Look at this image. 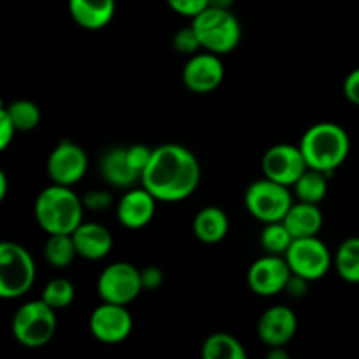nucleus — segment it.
<instances>
[{
	"instance_id": "aec40b11",
	"label": "nucleus",
	"mask_w": 359,
	"mask_h": 359,
	"mask_svg": "<svg viewBox=\"0 0 359 359\" xmlns=\"http://www.w3.org/2000/svg\"><path fill=\"white\" fill-rule=\"evenodd\" d=\"M283 223L286 224L293 238L318 237V233L323 228V223H325V216H323V210L319 209L318 203L300 202L298 200L287 210Z\"/></svg>"
},
{
	"instance_id": "b1692460",
	"label": "nucleus",
	"mask_w": 359,
	"mask_h": 359,
	"mask_svg": "<svg viewBox=\"0 0 359 359\" xmlns=\"http://www.w3.org/2000/svg\"><path fill=\"white\" fill-rule=\"evenodd\" d=\"M333 262L340 279L349 284H359V237L344 241L337 249Z\"/></svg>"
},
{
	"instance_id": "473e14b6",
	"label": "nucleus",
	"mask_w": 359,
	"mask_h": 359,
	"mask_svg": "<svg viewBox=\"0 0 359 359\" xmlns=\"http://www.w3.org/2000/svg\"><path fill=\"white\" fill-rule=\"evenodd\" d=\"M16 126H14L13 119L7 114L6 109H0V151H6L7 146L14 140L16 135Z\"/></svg>"
},
{
	"instance_id": "a878e982",
	"label": "nucleus",
	"mask_w": 359,
	"mask_h": 359,
	"mask_svg": "<svg viewBox=\"0 0 359 359\" xmlns=\"http://www.w3.org/2000/svg\"><path fill=\"white\" fill-rule=\"evenodd\" d=\"M293 235L286 228L283 221H276V223H266L263 228L262 235H259V244H262L263 251L266 255L284 256L293 244Z\"/></svg>"
},
{
	"instance_id": "cd10ccee",
	"label": "nucleus",
	"mask_w": 359,
	"mask_h": 359,
	"mask_svg": "<svg viewBox=\"0 0 359 359\" xmlns=\"http://www.w3.org/2000/svg\"><path fill=\"white\" fill-rule=\"evenodd\" d=\"M4 109L11 116L18 132H30L41 123V111L30 100H14L9 105H4Z\"/></svg>"
},
{
	"instance_id": "412c9836",
	"label": "nucleus",
	"mask_w": 359,
	"mask_h": 359,
	"mask_svg": "<svg viewBox=\"0 0 359 359\" xmlns=\"http://www.w3.org/2000/svg\"><path fill=\"white\" fill-rule=\"evenodd\" d=\"M230 230V219L226 212L216 205L203 207L193 219V235L203 244H219Z\"/></svg>"
},
{
	"instance_id": "e433bc0d",
	"label": "nucleus",
	"mask_w": 359,
	"mask_h": 359,
	"mask_svg": "<svg viewBox=\"0 0 359 359\" xmlns=\"http://www.w3.org/2000/svg\"><path fill=\"white\" fill-rule=\"evenodd\" d=\"M266 358H270V359H287V353L284 351V347H270V353L266 354Z\"/></svg>"
},
{
	"instance_id": "f8f14e48",
	"label": "nucleus",
	"mask_w": 359,
	"mask_h": 359,
	"mask_svg": "<svg viewBox=\"0 0 359 359\" xmlns=\"http://www.w3.org/2000/svg\"><path fill=\"white\" fill-rule=\"evenodd\" d=\"M133 319L126 305L102 302L90 316V332L98 342L121 344L132 333Z\"/></svg>"
},
{
	"instance_id": "f03ea898",
	"label": "nucleus",
	"mask_w": 359,
	"mask_h": 359,
	"mask_svg": "<svg viewBox=\"0 0 359 359\" xmlns=\"http://www.w3.org/2000/svg\"><path fill=\"white\" fill-rule=\"evenodd\" d=\"M300 149L304 153L309 168L325 172L332 175L342 167L351 151V140L346 130L337 123L323 121L311 126L300 140Z\"/></svg>"
},
{
	"instance_id": "2eb2a0df",
	"label": "nucleus",
	"mask_w": 359,
	"mask_h": 359,
	"mask_svg": "<svg viewBox=\"0 0 359 359\" xmlns=\"http://www.w3.org/2000/svg\"><path fill=\"white\" fill-rule=\"evenodd\" d=\"M297 330V314L286 305H273L266 309L258 321L259 340L269 347H284L293 340Z\"/></svg>"
},
{
	"instance_id": "4be33fe9",
	"label": "nucleus",
	"mask_w": 359,
	"mask_h": 359,
	"mask_svg": "<svg viewBox=\"0 0 359 359\" xmlns=\"http://www.w3.org/2000/svg\"><path fill=\"white\" fill-rule=\"evenodd\" d=\"M202 356L203 359H245L248 353L235 337L228 333H212L203 342Z\"/></svg>"
},
{
	"instance_id": "4c0bfd02",
	"label": "nucleus",
	"mask_w": 359,
	"mask_h": 359,
	"mask_svg": "<svg viewBox=\"0 0 359 359\" xmlns=\"http://www.w3.org/2000/svg\"><path fill=\"white\" fill-rule=\"evenodd\" d=\"M235 0H209V7H216V9H230L233 6Z\"/></svg>"
},
{
	"instance_id": "a211bd4d",
	"label": "nucleus",
	"mask_w": 359,
	"mask_h": 359,
	"mask_svg": "<svg viewBox=\"0 0 359 359\" xmlns=\"http://www.w3.org/2000/svg\"><path fill=\"white\" fill-rule=\"evenodd\" d=\"M104 181L112 188H133L140 182V174L132 167L126 154V147H112L104 154L100 163Z\"/></svg>"
},
{
	"instance_id": "c85d7f7f",
	"label": "nucleus",
	"mask_w": 359,
	"mask_h": 359,
	"mask_svg": "<svg viewBox=\"0 0 359 359\" xmlns=\"http://www.w3.org/2000/svg\"><path fill=\"white\" fill-rule=\"evenodd\" d=\"M174 48H175V51L179 53V55H188V56L196 55V53L202 49V44H200L198 35H196L195 28H193L191 25L175 32Z\"/></svg>"
},
{
	"instance_id": "0eeeda50",
	"label": "nucleus",
	"mask_w": 359,
	"mask_h": 359,
	"mask_svg": "<svg viewBox=\"0 0 359 359\" xmlns=\"http://www.w3.org/2000/svg\"><path fill=\"white\" fill-rule=\"evenodd\" d=\"M244 203L248 212L255 219L266 224L283 221L294 202L290 186H284L263 175V179L255 181L245 189Z\"/></svg>"
},
{
	"instance_id": "6e6552de",
	"label": "nucleus",
	"mask_w": 359,
	"mask_h": 359,
	"mask_svg": "<svg viewBox=\"0 0 359 359\" xmlns=\"http://www.w3.org/2000/svg\"><path fill=\"white\" fill-rule=\"evenodd\" d=\"M284 258L291 272L304 277L309 283L323 279L333 263L328 245L318 237L294 238Z\"/></svg>"
},
{
	"instance_id": "7ed1b4c3",
	"label": "nucleus",
	"mask_w": 359,
	"mask_h": 359,
	"mask_svg": "<svg viewBox=\"0 0 359 359\" xmlns=\"http://www.w3.org/2000/svg\"><path fill=\"white\" fill-rule=\"evenodd\" d=\"M83 198L69 186L51 184L42 189L35 200V221L48 235L74 233L83 223Z\"/></svg>"
},
{
	"instance_id": "423d86ee",
	"label": "nucleus",
	"mask_w": 359,
	"mask_h": 359,
	"mask_svg": "<svg viewBox=\"0 0 359 359\" xmlns=\"http://www.w3.org/2000/svg\"><path fill=\"white\" fill-rule=\"evenodd\" d=\"M35 273L34 258L23 245L0 244V297L13 300L27 294L35 283Z\"/></svg>"
},
{
	"instance_id": "5701e85b",
	"label": "nucleus",
	"mask_w": 359,
	"mask_h": 359,
	"mask_svg": "<svg viewBox=\"0 0 359 359\" xmlns=\"http://www.w3.org/2000/svg\"><path fill=\"white\" fill-rule=\"evenodd\" d=\"M77 256L76 244L72 233L48 235V242L44 248V258L53 269H67L74 263Z\"/></svg>"
},
{
	"instance_id": "ddd939ff",
	"label": "nucleus",
	"mask_w": 359,
	"mask_h": 359,
	"mask_svg": "<svg viewBox=\"0 0 359 359\" xmlns=\"http://www.w3.org/2000/svg\"><path fill=\"white\" fill-rule=\"evenodd\" d=\"M86 170V151L72 140H62L48 158V175L53 184L72 188L84 177Z\"/></svg>"
},
{
	"instance_id": "bb28decb",
	"label": "nucleus",
	"mask_w": 359,
	"mask_h": 359,
	"mask_svg": "<svg viewBox=\"0 0 359 359\" xmlns=\"http://www.w3.org/2000/svg\"><path fill=\"white\" fill-rule=\"evenodd\" d=\"M74 298H76V287H74V284L69 279H63V277L51 279L46 284L44 290H42V300L49 307L55 309L56 312L70 307Z\"/></svg>"
},
{
	"instance_id": "6ab92c4d",
	"label": "nucleus",
	"mask_w": 359,
	"mask_h": 359,
	"mask_svg": "<svg viewBox=\"0 0 359 359\" xmlns=\"http://www.w3.org/2000/svg\"><path fill=\"white\" fill-rule=\"evenodd\" d=\"M72 20L84 30L107 27L116 13V0H69Z\"/></svg>"
},
{
	"instance_id": "39448f33",
	"label": "nucleus",
	"mask_w": 359,
	"mask_h": 359,
	"mask_svg": "<svg viewBox=\"0 0 359 359\" xmlns=\"http://www.w3.org/2000/svg\"><path fill=\"white\" fill-rule=\"evenodd\" d=\"M56 311L44 300H32L23 304L13 318V335L18 342L28 349L48 346L56 333Z\"/></svg>"
},
{
	"instance_id": "c756f323",
	"label": "nucleus",
	"mask_w": 359,
	"mask_h": 359,
	"mask_svg": "<svg viewBox=\"0 0 359 359\" xmlns=\"http://www.w3.org/2000/svg\"><path fill=\"white\" fill-rule=\"evenodd\" d=\"M81 198H83L84 209L93 210V212H102V210L111 209L112 202H114V196L109 191H105V189H90Z\"/></svg>"
},
{
	"instance_id": "393cba45",
	"label": "nucleus",
	"mask_w": 359,
	"mask_h": 359,
	"mask_svg": "<svg viewBox=\"0 0 359 359\" xmlns=\"http://www.w3.org/2000/svg\"><path fill=\"white\" fill-rule=\"evenodd\" d=\"M328 175L321 170H314V168H307L305 174L294 182L293 189L294 195L300 202L309 203H319L325 200L326 193H328Z\"/></svg>"
},
{
	"instance_id": "f257e3e1",
	"label": "nucleus",
	"mask_w": 359,
	"mask_h": 359,
	"mask_svg": "<svg viewBox=\"0 0 359 359\" xmlns=\"http://www.w3.org/2000/svg\"><path fill=\"white\" fill-rule=\"evenodd\" d=\"M200 163L181 144L154 147L149 165L142 172L140 186L158 202H181L191 196L200 184Z\"/></svg>"
},
{
	"instance_id": "9d476101",
	"label": "nucleus",
	"mask_w": 359,
	"mask_h": 359,
	"mask_svg": "<svg viewBox=\"0 0 359 359\" xmlns=\"http://www.w3.org/2000/svg\"><path fill=\"white\" fill-rule=\"evenodd\" d=\"M291 276L293 272L284 256L265 255L249 266L248 286L258 297L270 298L286 291Z\"/></svg>"
},
{
	"instance_id": "c9c22d12",
	"label": "nucleus",
	"mask_w": 359,
	"mask_h": 359,
	"mask_svg": "<svg viewBox=\"0 0 359 359\" xmlns=\"http://www.w3.org/2000/svg\"><path fill=\"white\" fill-rule=\"evenodd\" d=\"M309 280L304 279V277L300 276H291L290 280H287V286H286V293L290 294V297H304L305 293H307V286H309Z\"/></svg>"
},
{
	"instance_id": "f3484780",
	"label": "nucleus",
	"mask_w": 359,
	"mask_h": 359,
	"mask_svg": "<svg viewBox=\"0 0 359 359\" xmlns=\"http://www.w3.org/2000/svg\"><path fill=\"white\" fill-rule=\"evenodd\" d=\"M72 238L77 249V256L88 259V262L104 259L111 252L112 244H114L111 231L98 223H81L72 233Z\"/></svg>"
},
{
	"instance_id": "1a4fd4ad",
	"label": "nucleus",
	"mask_w": 359,
	"mask_h": 359,
	"mask_svg": "<svg viewBox=\"0 0 359 359\" xmlns=\"http://www.w3.org/2000/svg\"><path fill=\"white\" fill-rule=\"evenodd\" d=\"M144 291L140 270L126 262L111 263L102 270L97 280V293L102 302L128 305Z\"/></svg>"
},
{
	"instance_id": "9b49d317",
	"label": "nucleus",
	"mask_w": 359,
	"mask_h": 359,
	"mask_svg": "<svg viewBox=\"0 0 359 359\" xmlns=\"http://www.w3.org/2000/svg\"><path fill=\"white\" fill-rule=\"evenodd\" d=\"M309 168L300 146L293 144H276L263 154L262 172L265 177L293 188L294 182Z\"/></svg>"
},
{
	"instance_id": "dca6fc26",
	"label": "nucleus",
	"mask_w": 359,
	"mask_h": 359,
	"mask_svg": "<svg viewBox=\"0 0 359 359\" xmlns=\"http://www.w3.org/2000/svg\"><path fill=\"white\" fill-rule=\"evenodd\" d=\"M158 200L144 186L130 188L116 205L119 224L128 230H140L153 221Z\"/></svg>"
},
{
	"instance_id": "58836bf2",
	"label": "nucleus",
	"mask_w": 359,
	"mask_h": 359,
	"mask_svg": "<svg viewBox=\"0 0 359 359\" xmlns=\"http://www.w3.org/2000/svg\"><path fill=\"white\" fill-rule=\"evenodd\" d=\"M7 195V175L0 172V200L6 198Z\"/></svg>"
},
{
	"instance_id": "72a5a7b5",
	"label": "nucleus",
	"mask_w": 359,
	"mask_h": 359,
	"mask_svg": "<svg viewBox=\"0 0 359 359\" xmlns=\"http://www.w3.org/2000/svg\"><path fill=\"white\" fill-rule=\"evenodd\" d=\"M144 291H156L163 284V272L158 266H146L140 270Z\"/></svg>"
},
{
	"instance_id": "f704fd0d",
	"label": "nucleus",
	"mask_w": 359,
	"mask_h": 359,
	"mask_svg": "<svg viewBox=\"0 0 359 359\" xmlns=\"http://www.w3.org/2000/svg\"><path fill=\"white\" fill-rule=\"evenodd\" d=\"M344 97L351 102V104L359 107V67L354 69L349 76L344 81Z\"/></svg>"
},
{
	"instance_id": "4468645a",
	"label": "nucleus",
	"mask_w": 359,
	"mask_h": 359,
	"mask_svg": "<svg viewBox=\"0 0 359 359\" xmlns=\"http://www.w3.org/2000/svg\"><path fill=\"white\" fill-rule=\"evenodd\" d=\"M224 79V67L219 55L214 53H196L189 56L188 63L182 69V83L193 93H210Z\"/></svg>"
},
{
	"instance_id": "20e7f679",
	"label": "nucleus",
	"mask_w": 359,
	"mask_h": 359,
	"mask_svg": "<svg viewBox=\"0 0 359 359\" xmlns=\"http://www.w3.org/2000/svg\"><path fill=\"white\" fill-rule=\"evenodd\" d=\"M191 27L198 35L202 49L219 56L233 51L242 37L241 23L230 9L207 7L193 18Z\"/></svg>"
},
{
	"instance_id": "2f4dec72",
	"label": "nucleus",
	"mask_w": 359,
	"mask_h": 359,
	"mask_svg": "<svg viewBox=\"0 0 359 359\" xmlns=\"http://www.w3.org/2000/svg\"><path fill=\"white\" fill-rule=\"evenodd\" d=\"M153 151L154 149L144 146V144H133V146L126 147V154H128L130 163H132V167L139 172L140 177H142V172L146 170V167L149 165Z\"/></svg>"
},
{
	"instance_id": "7c9ffc66",
	"label": "nucleus",
	"mask_w": 359,
	"mask_h": 359,
	"mask_svg": "<svg viewBox=\"0 0 359 359\" xmlns=\"http://www.w3.org/2000/svg\"><path fill=\"white\" fill-rule=\"evenodd\" d=\"M167 4L174 13L191 20L209 7V0H167Z\"/></svg>"
}]
</instances>
